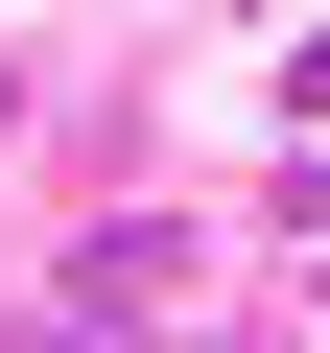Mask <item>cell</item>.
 Wrapping results in <instances>:
<instances>
[{"label": "cell", "instance_id": "obj_1", "mask_svg": "<svg viewBox=\"0 0 330 353\" xmlns=\"http://www.w3.org/2000/svg\"><path fill=\"white\" fill-rule=\"evenodd\" d=\"M165 259H189V236H142V212H118V236H71V353H118V330L165 306Z\"/></svg>", "mask_w": 330, "mask_h": 353}]
</instances>
